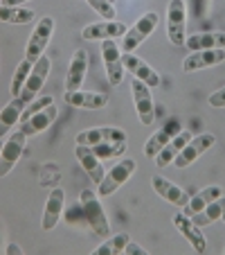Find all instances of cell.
<instances>
[{"label": "cell", "instance_id": "4dcf8cb0", "mask_svg": "<svg viewBox=\"0 0 225 255\" xmlns=\"http://www.w3.org/2000/svg\"><path fill=\"white\" fill-rule=\"evenodd\" d=\"M29 72H32V66H29V63L23 59V61L18 63V68H16L14 79H11V86H9V91H11V95H14V97L20 95V91H23V84H25V79H27Z\"/></svg>", "mask_w": 225, "mask_h": 255}, {"label": "cell", "instance_id": "ffe728a7", "mask_svg": "<svg viewBox=\"0 0 225 255\" xmlns=\"http://www.w3.org/2000/svg\"><path fill=\"white\" fill-rule=\"evenodd\" d=\"M189 140H192V133H189V129H180L171 140H169L167 144H164L162 149L158 151V156H155V165H158V167H167L169 163H173V158L180 154L182 147H185Z\"/></svg>", "mask_w": 225, "mask_h": 255}, {"label": "cell", "instance_id": "d6a6232c", "mask_svg": "<svg viewBox=\"0 0 225 255\" xmlns=\"http://www.w3.org/2000/svg\"><path fill=\"white\" fill-rule=\"evenodd\" d=\"M104 20H115V5L110 0H86Z\"/></svg>", "mask_w": 225, "mask_h": 255}, {"label": "cell", "instance_id": "603a6c76", "mask_svg": "<svg viewBox=\"0 0 225 255\" xmlns=\"http://www.w3.org/2000/svg\"><path fill=\"white\" fill-rule=\"evenodd\" d=\"M185 48L189 50V52H198V50L225 48V32H203V34H192L189 39H185Z\"/></svg>", "mask_w": 225, "mask_h": 255}, {"label": "cell", "instance_id": "f1b7e54d", "mask_svg": "<svg viewBox=\"0 0 225 255\" xmlns=\"http://www.w3.org/2000/svg\"><path fill=\"white\" fill-rule=\"evenodd\" d=\"M131 242L129 233H120L115 237H106V242L95 249V255H120L124 253V246Z\"/></svg>", "mask_w": 225, "mask_h": 255}, {"label": "cell", "instance_id": "30bf717a", "mask_svg": "<svg viewBox=\"0 0 225 255\" xmlns=\"http://www.w3.org/2000/svg\"><path fill=\"white\" fill-rule=\"evenodd\" d=\"M214 133H201V135H196V138H192L189 142L182 147V151L173 158V165L176 167H180V169H185V167H189V165L194 163V160L198 158L201 154H205L207 149H210L212 144H214Z\"/></svg>", "mask_w": 225, "mask_h": 255}, {"label": "cell", "instance_id": "1f68e13d", "mask_svg": "<svg viewBox=\"0 0 225 255\" xmlns=\"http://www.w3.org/2000/svg\"><path fill=\"white\" fill-rule=\"evenodd\" d=\"M50 104H54V97H50V95H43V97H34V100L29 102L27 106H25L23 116H20V122H23V120H27V118H32L34 113H39V111H43V109H48Z\"/></svg>", "mask_w": 225, "mask_h": 255}, {"label": "cell", "instance_id": "277c9868", "mask_svg": "<svg viewBox=\"0 0 225 255\" xmlns=\"http://www.w3.org/2000/svg\"><path fill=\"white\" fill-rule=\"evenodd\" d=\"M155 25H158V14H155V11H149V14H144L140 20H135L133 27L126 29L124 41H122V50H124V52H135V50L151 36Z\"/></svg>", "mask_w": 225, "mask_h": 255}, {"label": "cell", "instance_id": "5b68a950", "mask_svg": "<svg viewBox=\"0 0 225 255\" xmlns=\"http://www.w3.org/2000/svg\"><path fill=\"white\" fill-rule=\"evenodd\" d=\"M185 0H171L167 7V36L173 45H185Z\"/></svg>", "mask_w": 225, "mask_h": 255}, {"label": "cell", "instance_id": "7402d4cb", "mask_svg": "<svg viewBox=\"0 0 225 255\" xmlns=\"http://www.w3.org/2000/svg\"><path fill=\"white\" fill-rule=\"evenodd\" d=\"M57 109H54V104H50L48 109H43V111L34 113L32 118H27V120H23V125H20V131H23L25 135H36L41 133V131H45L50 125H52L54 120H57Z\"/></svg>", "mask_w": 225, "mask_h": 255}, {"label": "cell", "instance_id": "4fadbf2b", "mask_svg": "<svg viewBox=\"0 0 225 255\" xmlns=\"http://www.w3.org/2000/svg\"><path fill=\"white\" fill-rule=\"evenodd\" d=\"M173 224H176L178 231L187 237V242L192 244V249L196 251V253H205L207 240H205V235H203V228H198L196 224L192 222V217H187L185 212H176V215H173Z\"/></svg>", "mask_w": 225, "mask_h": 255}, {"label": "cell", "instance_id": "60d3db41", "mask_svg": "<svg viewBox=\"0 0 225 255\" xmlns=\"http://www.w3.org/2000/svg\"><path fill=\"white\" fill-rule=\"evenodd\" d=\"M223 253H225V251H223Z\"/></svg>", "mask_w": 225, "mask_h": 255}, {"label": "cell", "instance_id": "8d00e7d4", "mask_svg": "<svg viewBox=\"0 0 225 255\" xmlns=\"http://www.w3.org/2000/svg\"><path fill=\"white\" fill-rule=\"evenodd\" d=\"M20 2H27V0H5V5H9V7H16Z\"/></svg>", "mask_w": 225, "mask_h": 255}, {"label": "cell", "instance_id": "44dd1931", "mask_svg": "<svg viewBox=\"0 0 225 255\" xmlns=\"http://www.w3.org/2000/svg\"><path fill=\"white\" fill-rule=\"evenodd\" d=\"M66 104L95 111V109H101V106L108 104V95L95 91H75V93H66Z\"/></svg>", "mask_w": 225, "mask_h": 255}, {"label": "cell", "instance_id": "7a4b0ae2", "mask_svg": "<svg viewBox=\"0 0 225 255\" xmlns=\"http://www.w3.org/2000/svg\"><path fill=\"white\" fill-rule=\"evenodd\" d=\"M52 32H54V18H52V16H43V18L36 23L32 36H29V41H27L25 61H27L29 66H34V63L43 57L45 48H48L50 39H52Z\"/></svg>", "mask_w": 225, "mask_h": 255}, {"label": "cell", "instance_id": "e575fe53", "mask_svg": "<svg viewBox=\"0 0 225 255\" xmlns=\"http://www.w3.org/2000/svg\"><path fill=\"white\" fill-rule=\"evenodd\" d=\"M124 253L126 255H149L147 251L142 249V246H138V244H133V242H129V244L124 246Z\"/></svg>", "mask_w": 225, "mask_h": 255}, {"label": "cell", "instance_id": "d4e9b609", "mask_svg": "<svg viewBox=\"0 0 225 255\" xmlns=\"http://www.w3.org/2000/svg\"><path fill=\"white\" fill-rule=\"evenodd\" d=\"M223 212H225V197L221 194L219 199H214V201L207 203L201 212H196V215L192 217V222L196 224L198 228H205V226H210V224L219 222L221 217H223Z\"/></svg>", "mask_w": 225, "mask_h": 255}, {"label": "cell", "instance_id": "ba28073f", "mask_svg": "<svg viewBox=\"0 0 225 255\" xmlns=\"http://www.w3.org/2000/svg\"><path fill=\"white\" fill-rule=\"evenodd\" d=\"M50 59L48 57H41L39 61L32 66V72L27 75V79H25V84H23V91H20V100H25L29 104V102L34 100V97H39V93H41V88H43V84H45V79H48V75H50Z\"/></svg>", "mask_w": 225, "mask_h": 255}, {"label": "cell", "instance_id": "9a60e30c", "mask_svg": "<svg viewBox=\"0 0 225 255\" xmlns=\"http://www.w3.org/2000/svg\"><path fill=\"white\" fill-rule=\"evenodd\" d=\"M126 34V25L117 23V20H104V23H95L83 27L81 36L86 41H104V39H120Z\"/></svg>", "mask_w": 225, "mask_h": 255}, {"label": "cell", "instance_id": "5bb4252c", "mask_svg": "<svg viewBox=\"0 0 225 255\" xmlns=\"http://www.w3.org/2000/svg\"><path fill=\"white\" fill-rule=\"evenodd\" d=\"M223 61H225V48L198 50V52H192L182 61V68H185V72H194V70H203V68L219 66Z\"/></svg>", "mask_w": 225, "mask_h": 255}, {"label": "cell", "instance_id": "9c48e42d", "mask_svg": "<svg viewBox=\"0 0 225 255\" xmlns=\"http://www.w3.org/2000/svg\"><path fill=\"white\" fill-rule=\"evenodd\" d=\"M131 91H133V102H135V109H138L140 122H142L144 127H151L153 125V120H155L151 88H149L144 82H140V79L133 77V82H131Z\"/></svg>", "mask_w": 225, "mask_h": 255}, {"label": "cell", "instance_id": "836d02e7", "mask_svg": "<svg viewBox=\"0 0 225 255\" xmlns=\"http://www.w3.org/2000/svg\"><path fill=\"white\" fill-rule=\"evenodd\" d=\"M210 106H214V109H223L225 106V86L210 95Z\"/></svg>", "mask_w": 225, "mask_h": 255}, {"label": "cell", "instance_id": "8fae6325", "mask_svg": "<svg viewBox=\"0 0 225 255\" xmlns=\"http://www.w3.org/2000/svg\"><path fill=\"white\" fill-rule=\"evenodd\" d=\"M122 63H124V68L133 75L135 79H140V82H144L149 88H155L160 86V75L153 70V68L149 66L144 59L135 57L133 52H124L122 54Z\"/></svg>", "mask_w": 225, "mask_h": 255}, {"label": "cell", "instance_id": "cb8c5ba5", "mask_svg": "<svg viewBox=\"0 0 225 255\" xmlns=\"http://www.w3.org/2000/svg\"><path fill=\"white\" fill-rule=\"evenodd\" d=\"M25 106H27V102L20 100V97H14V100H11L9 104L0 111V138H5L7 131H9L11 127L20 120V116H23V111H25Z\"/></svg>", "mask_w": 225, "mask_h": 255}, {"label": "cell", "instance_id": "74e56055", "mask_svg": "<svg viewBox=\"0 0 225 255\" xmlns=\"http://www.w3.org/2000/svg\"><path fill=\"white\" fill-rule=\"evenodd\" d=\"M2 144H5V140H2V138H0V151H2Z\"/></svg>", "mask_w": 225, "mask_h": 255}, {"label": "cell", "instance_id": "d590c367", "mask_svg": "<svg viewBox=\"0 0 225 255\" xmlns=\"http://www.w3.org/2000/svg\"><path fill=\"white\" fill-rule=\"evenodd\" d=\"M5 253L7 255H23V249L16 244H9V246H5Z\"/></svg>", "mask_w": 225, "mask_h": 255}, {"label": "cell", "instance_id": "6da1fadb", "mask_svg": "<svg viewBox=\"0 0 225 255\" xmlns=\"http://www.w3.org/2000/svg\"><path fill=\"white\" fill-rule=\"evenodd\" d=\"M79 203H81L86 226L95 233V237H99V240L110 237V226H108V219H106L104 208H101L99 194H95L92 190H81V194H79Z\"/></svg>", "mask_w": 225, "mask_h": 255}, {"label": "cell", "instance_id": "ac0fdd59", "mask_svg": "<svg viewBox=\"0 0 225 255\" xmlns=\"http://www.w3.org/2000/svg\"><path fill=\"white\" fill-rule=\"evenodd\" d=\"M75 154H77V160L81 163V167L86 169V174L90 176V181L99 185L101 178H104V167H101V158L92 151V147L77 144V147H75Z\"/></svg>", "mask_w": 225, "mask_h": 255}, {"label": "cell", "instance_id": "83f0119b", "mask_svg": "<svg viewBox=\"0 0 225 255\" xmlns=\"http://www.w3.org/2000/svg\"><path fill=\"white\" fill-rule=\"evenodd\" d=\"M36 18L34 9H27V7H9V5H0V20L2 23H14V25H25L29 20Z\"/></svg>", "mask_w": 225, "mask_h": 255}, {"label": "cell", "instance_id": "ab89813d", "mask_svg": "<svg viewBox=\"0 0 225 255\" xmlns=\"http://www.w3.org/2000/svg\"><path fill=\"white\" fill-rule=\"evenodd\" d=\"M110 2H115V0H110Z\"/></svg>", "mask_w": 225, "mask_h": 255}, {"label": "cell", "instance_id": "d6986e66", "mask_svg": "<svg viewBox=\"0 0 225 255\" xmlns=\"http://www.w3.org/2000/svg\"><path fill=\"white\" fill-rule=\"evenodd\" d=\"M63 208H66V192L61 188H54L50 192L45 210H43V231H52L57 226L63 215Z\"/></svg>", "mask_w": 225, "mask_h": 255}, {"label": "cell", "instance_id": "7c38bea8", "mask_svg": "<svg viewBox=\"0 0 225 255\" xmlns=\"http://www.w3.org/2000/svg\"><path fill=\"white\" fill-rule=\"evenodd\" d=\"M101 142H126V133L117 127H95V129L81 131L77 135V144H101Z\"/></svg>", "mask_w": 225, "mask_h": 255}, {"label": "cell", "instance_id": "3957f363", "mask_svg": "<svg viewBox=\"0 0 225 255\" xmlns=\"http://www.w3.org/2000/svg\"><path fill=\"white\" fill-rule=\"evenodd\" d=\"M135 167H138V163H135L133 158H124V160H120L117 165H113V169H110L108 174H104L101 183L97 185V194H99V199L101 197H110L113 192H117V190H120L131 176H133Z\"/></svg>", "mask_w": 225, "mask_h": 255}, {"label": "cell", "instance_id": "f35d334b", "mask_svg": "<svg viewBox=\"0 0 225 255\" xmlns=\"http://www.w3.org/2000/svg\"><path fill=\"white\" fill-rule=\"evenodd\" d=\"M221 222H225V212H223V217H221Z\"/></svg>", "mask_w": 225, "mask_h": 255}, {"label": "cell", "instance_id": "52a82bcc", "mask_svg": "<svg viewBox=\"0 0 225 255\" xmlns=\"http://www.w3.org/2000/svg\"><path fill=\"white\" fill-rule=\"evenodd\" d=\"M25 140H27V135L20 129L14 131V133L5 140L2 151H0V178L7 176V174L14 169V165L18 163V158L23 156V149H25Z\"/></svg>", "mask_w": 225, "mask_h": 255}, {"label": "cell", "instance_id": "4316f807", "mask_svg": "<svg viewBox=\"0 0 225 255\" xmlns=\"http://www.w3.org/2000/svg\"><path fill=\"white\" fill-rule=\"evenodd\" d=\"M176 133H178L176 127H162L160 131H155V133L151 135L147 142H144V156H147V158H155V156H158V151L162 149L164 144H167Z\"/></svg>", "mask_w": 225, "mask_h": 255}, {"label": "cell", "instance_id": "2e32d148", "mask_svg": "<svg viewBox=\"0 0 225 255\" xmlns=\"http://www.w3.org/2000/svg\"><path fill=\"white\" fill-rule=\"evenodd\" d=\"M151 185H153V190L164 199V201L173 203V206H178V208H185L187 201H189V194H187L185 190L178 188L176 183H171L169 178L160 176V174H155V176L151 178Z\"/></svg>", "mask_w": 225, "mask_h": 255}, {"label": "cell", "instance_id": "8992f818", "mask_svg": "<svg viewBox=\"0 0 225 255\" xmlns=\"http://www.w3.org/2000/svg\"><path fill=\"white\" fill-rule=\"evenodd\" d=\"M101 54H104V66L106 75H108L110 86H120L124 79V63H122V52L117 48L115 39H104L101 41Z\"/></svg>", "mask_w": 225, "mask_h": 255}, {"label": "cell", "instance_id": "484cf974", "mask_svg": "<svg viewBox=\"0 0 225 255\" xmlns=\"http://www.w3.org/2000/svg\"><path fill=\"white\" fill-rule=\"evenodd\" d=\"M221 194H223V190L219 188V185H212V188H205L203 192H198L196 197H192L189 201H187V206L182 208V212H185L187 217H194L196 212H201L203 208L207 206L210 201H214V199H219Z\"/></svg>", "mask_w": 225, "mask_h": 255}, {"label": "cell", "instance_id": "f546056e", "mask_svg": "<svg viewBox=\"0 0 225 255\" xmlns=\"http://www.w3.org/2000/svg\"><path fill=\"white\" fill-rule=\"evenodd\" d=\"M92 151H95L99 158H115V156H122L126 151V142H101V144H92Z\"/></svg>", "mask_w": 225, "mask_h": 255}, {"label": "cell", "instance_id": "e0dca14e", "mask_svg": "<svg viewBox=\"0 0 225 255\" xmlns=\"http://www.w3.org/2000/svg\"><path fill=\"white\" fill-rule=\"evenodd\" d=\"M88 70V52L86 50H77L72 54L70 68H68V77H66V93H75L81 88L83 77Z\"/></svg>", "mask_w": 225, "mask_h": 255}]
</instances>
